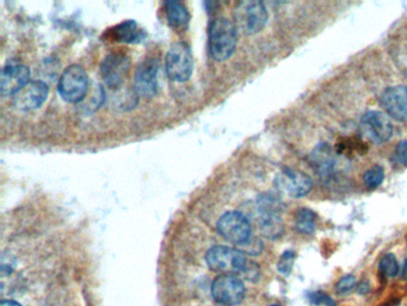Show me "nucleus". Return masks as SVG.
I'll list each match as a JSON object with an SVG mask.
<instances>
[{"label": "nucleus", "mask_w": 407, "mask_h": 306, "mask_svg": "<svg viewBox=\"0 0 407 306\" xmlns=\"http://www.w3.org/2000/svg\"><path fill=\"white\" fill-rule=\"evenodd\" d=\"M238 43V30L229 18L213 19L209 26V53L213 59L225 61L233 54Z\"/></svg>", "instance_id": "obj_1"}, {"label": "nucleus", "mask_w": 407, "mask_h": 306, "mask_svg": "<svg viewBox=\"0 0 407 306\" xmlns=\"http://www.w3.org/2000/svg\"><path fill=\"white\" fill-rule=\"evenodd\" d=\"M233 18L238 31L244 35H255L267 24V10L262 1L247 0L237 5Z\"/></svg>", "instance_id": "obj_2"}, {"label": "nucleus", "mask_w": 407, "mask_h": 306, "mask_svg": "<svg viewBox=\"0 0 407 306\" xmlns=\"http://www.w3.org/2000/svg\"><path fill=\"white\" fill-rule=\"evenodd\" d=\"M206 261L212 271L221 273L222 275L240 274L249 264L244 252L225 245L210 248L206 255Z\"/></svg>", "instance_id": "obj_3"}, {"label": "nucleus", "mask_w": 407, "mask_h": 306, "mask_svg": "<svg viewBox=\"0 0 407 306\" xmlns=\"http://www.w3.org/2000/svg\"><path fill=\"white\" fill-rule=\"evenodd\" d=\"M89 89V76L79 65L66 68L59 79V94L66 102L79 103L85 98Z\"/></svg>", "instance_id": "obj_4"}, {"label": "nucleus", "mask_w": 407, "mask_h": 306, "mask_svg": "<svg viewBox=\"0 0 407 306\" xmlns=\"http://www.w3.org/2000/svg\"><path fill=\"white\" fill-rule=\"evenodd\" d=\"M167 76L178 83L190 79L194 71V58L190 46L185 42H176L171 46L165 58Z\"/></svg>", "instance_id": "obj_5"}, {"label": "nucleus", "mask_w": 407, "mask_h": 306, "mask_svg": "<svg viewBox=\"0 0 407 306\" xmlns=\"http://www.w3.org/2000/svg\"><path fill=\"white\" fill-rule=\"evenodd\" d=\"M310 164L324 184L329 187L338 184L342 168L329 145L322 143L314 149L310 154Z\"/></svg>", "instance_id": "obj_6"}, {"label": "nucleus", "mask_w": 407, "mask_h": 306, "mask_svg": "<svg viewBox=\"0 0 407 306\" xmlns=\"http://www.w3.org/2000/svg\"><path fill=\"white\" fill-rule=\"evenodd\" d=\"M219 234L233 243L237 247L247 242L252 237L251 223L242 213L231 211L222 216L217 221Z\"/></svg>", "instance_id": "obj_7"}, {"label": "nucleus", "mask_w": 407, "mask_h": 306, "mask_svg": "<svg viewBox=\"0 0 407 306\" xmlns=\"http://www.w3.org/2000/svg\"><path fill=\"white\" fill-rule=\"evenodd\" d=\"M362 136L373 144L387 143L393 136V126L385 113L378 111H367L360 122Z\"/></svg>", "instance_id": "obj_8"}, {"label": "nucleus", "mask_w": 407, "mask_h": 306, "mask_svg": "<svg viewBox=\"0 0 407 306\" xmlns=\"http://www.w3.org/2000/svg\"><path fill=\"white\" fill-rule=\"evenodd\" d=\"M212 296L222 305H237L245 297V285L237 275H220L213 282Z\"/></svg>", "instance_id": "obj_9"}, {"label": "nucleus", "mask_w": 407, "mask_h": 306, "mask_svg": "<svg viewBox=\"0 0 407 306\" xmlns=\"http://www.w3.org/2000/svg\"><path fill=\"white\" fill-rule=\"evenodd\" d=\"M276 186L285 195L300 199L310 194L313 188V181L305 172L287 168L277 175Z\"/></svg>", "instance_id": "obj_10"}, {"label": "nucleus", "mask_w": 407, "mask_h": 306, "mask_svg": "<svg viewBox=\"0 0 407 306\" xmlns=\"http://www.w3.org/2000/svg\"><path fill=\"white\" fill-rule=\"evenodd\" d=\"M30 70L16 60L9 61L1 70L0 74V92L5 97L15 96L26 84L30 83Z\"/></svg>", "instance_id": "obj_11"}, {"label": "nucleus", "mask_w": 407, "mask_h": 306, "mask_svg": "<svg viewBox=\"0 0 407 306\" xmlns=\"http://www.w3.org/2000/svg\"><path fill=\"white\" fill-rule=\"evenodd\" d=\"M131 67V60L124 53L115 51L106 56L101 65V76L104 84L117 88L124 83Z\"/></svg>", "instance_id": "obj_12"}, {"label": "nucleus", "mask_w": 407, "mask_h": 306, "mask_svg": "<svg viewBox=\"0 0 407 306\" xmlns=\"http://www.w3.org/2000/svg\"><path fill=\"white\" fill-rule=\"evenodd\" d=\"M47 84L41 81H30L13 98V106L19 111H33L42 106L48 97Z\"/></svg>", "instance_id": "obj_13"}, {"label": "nucleus", "mask_w": 407, "mask_h": 306, "mask_svg": "<svg viewBox=\"0 0 407 306\" xmlns=\"http://www.w3.org/2000/svg\"><path fill=\"white\" fill-rule=\"evenodd\" d=\"M380 104L390 118L405 122L407 121V86H392L385 90Z\"/></svg>", "instance_id": "obj_14"}, {"label": "nucleus", "mask_w": 407, "mask_h": 306, "mask_svg": "<svg viewBox=\"0 0 407 306\" xmlns=\"http://www.w3.org/2000/svg\"><path fill=\"white\" fill-rule=\"evenodd\" d=\"M158 70L159 64L156 59L144 60L138 67L134 76V88L138 94L144 97H153L158 91Z\"/></svg>", "instance_id": "obj_15"}, {"label": "nucleus", "mask_w": 407, "mask_h": 306, "mask_svg": "<svg viewBox=\"0 0 407 306\" xmlns=\"http://www.w3.org/2000/svg\"><path fill=\"white\" fill-rule=\"evenodd\" d=\"M258 213L257 223L260 234L269 239H279L281 234H283L284 230L283 220L280 217V213L265 209H258Z\"/></svg>", "instance_id": "obj_16"}, {"label": "nucleus", "mask_w": 407, "mask_h": 306, "mask_svg": "<svg viewBox=\"0 0 407 306\" xmlns=\"http://www.w3.org/2000/svg\"><path fill=\"white\" fill-rule=\"evenodd\" d=\"M165 8L166 19L171 26L176 29H184L187 28L190 22V13L188 11L187 6L176 0H169L164 4Z\"/></svg>", "instance_id": "obj_17"}, {"label": "nucleus", "mask_w": 407, "mask_h": 306, "mask_svg": "<svg viewBox=\"0 0 407 306\" xmlns=\"http://www.w3.org/2000/svg\"><path fill=\"white\" fill-rule=\"evenodd\" d=\"M113 38L119 42L138 43L144 40V31L139 28L135 21L129 19L115 26Z\"/></svg>", "instance_id": "obj_18"}, {"label": "nucleus", "mask_w": 407, "mask_h": 306, "mask_svg": "<svg viewBox=\"0 0 407 306\" xmlns=\"http://www.w3.org/2000/svg\"><path fill=\"white\" fill-rule=\"evenodd\" d=\"M295 225L299 232L304 234H312L315 231L317 225V216L312 209H297L295 216Z\"/></svg>", "instance_id": "obj_19"}, {"label": "nucleus", "mask_w": 407, "mask_h": 306, "mask_svg": "<svg viewBox=\"0 0 407 306\" xmlns=\"http://www.w3.org/2000/svg\"><path fill=\"white\" fill-rule=\"evenodd\" d=\"M385 179V170L381 166H373L369 170H367L363 175V182L365 186L369 189H375L380 187Z\"/></svg>", "instance_id": "obj_20"}, {"label": "nucleus", "mask_w": 407, "mask_h": 306, "mask_svg": "<svg viewBox=\"0 0 407 306\" xmlns=\"http://www.w3.org/2000/svg\"><path fill=\"white\" fill-rule=\"evenodd\" d=\"M379 266H380V271H381L385 277H397L399 274V271H400L398 259L393 254H387V255L383 256Z\"/></svg>", "instance_id": "obj_21"}, {"label": "nucleus", "mask_w": 407, "mask_h": 306, "mask_svg": "<svg viewBox=\"0 0 407 306\" xmlns=\"http://www.w3.org/2000/svg\"><path fill=\"white\" fill-rule=\"evenodd\" d=\"M294 262H295V252L292 250L285 251L282 254L277 264L279 272L283 275H289L293 271Z\"/></svg>", "instance_id": "obj_22"}, {"label": "nucleus", "mask_w": 407, "mask_h": 306, "mask_svg": "<svg viewBox=\"0 0 407 306\" xmlns=\"http://www.w3.org/2000/svg\"><path fill=\"white\" fill-rule=\"evenodd\" d=\"M263 243L260 239L251 237L247 242L239 245L238 250L249 254V255H258V254H260V251L263 250Z\"/></svg>", "instance_id": "obj_23"}, {"label": "nucleus", "mask_w": 407, "mask_h": 306, "mask_svg": "<svg viewBox=\"0 0 407 306\" xmlns=\"http://www.w3.org/2000/svg\"><path fill=\"white\" fill-rule=\"evenodd\" d=\"M355 285H356L355 277L354 275H345L338 281V284L335 286V291H337V293L340 294L348 293L355 287Z\"/></svg>", "instance_id": "obj_24"}, {"label": "nucleus", "mask_w": 407, "mask_h": 306, "mask_svg": "<svg viewBox=\"0 0 407 306\" xmlns=\"http://www.w3.org/2000/svg\"><path fill=\"white\" fill-rule=\"evenodd\" d=\"M310 302L314 305H326V306H335V303L330 296H327L324 292H313L310 294Z\"/></svg>", "instance_id": "obj_25"}, {"label": "nucleus", "mask_w": 407, "mask_h": 306, "mask_svg": "<svg viewBox=\"0 0 407 306\" xmlns=\"http://www.w3.org/2000/svg\"><path fill=\"white\" fill-rule=\"evenodd\" d=\"M395 157L401 164H407V141H400L395 149Z\"/></svg>", "instance_id": "obj_26"}, {"label": "nucleus", "mask_w": 407, "mask_h": 306, "mask_svg": "<svg viewBox=\"0 0 407 306\" xmlns=\"http://www.w3.org/2000/svg\"><path fill=\"white\" fill-rule=\"evenodd\" d=\"M0 306H22L19 303L15 302V300H4L1 302Z\"/></svg>", "instance_id": "obj_27"}, {"label": "nucleus", "mask_w": 407, "mask_h": 306, "mask_svg": "<svg viewBox=\"0 0 407 306\" xmlns=\"http://www.w3.org/2000/svg\"><path fill=\"white\" fill-rule=\"evenodd\" d=\"M362 289H365V293H367V292H368V291H369V285H368V284H367V282H363V284H360V286H358V292H362Z\"/></svg>", "instance_id": "obj_28"}, {"label": "nucleus", "mask_w": 407, "mask_h": 306, "mask_svg": "<svg viewBox=\"0 0 407 306\" xmlns=\"http://www.w3.org/2000/svg\"><path fill=\"white\" fill-rule=\"evenodd\" d=\"M401 277H403L404 280H407V259L404 264L403 269H401Z\"/></svg>", "instance_id": "obj_29"}, {"label": "nucleus", "mask_w": 407, "mask_h": 306, "mask_svg": "<svg viewBox=\"0 0 407 306\" xmlns=\"http://www.w3.org/2000/svg\"><path fill=\"white\" fill-rule=\"evenodd\" d=\"M270 306H280V305H276V304H274V305H270Z\"/></svg>", "instance_id": "obj_30"}]
</instances>
